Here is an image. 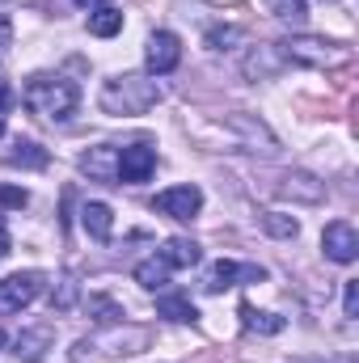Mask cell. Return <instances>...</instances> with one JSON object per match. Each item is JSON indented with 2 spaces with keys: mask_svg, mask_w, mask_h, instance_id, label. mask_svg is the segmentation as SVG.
<instances>
[{
  "mask_svg": "<svg viewBox=\"0 0 359 363\" xmlns=\"http://www.w3.org/2000/svg\"><path fill=\"white\" fill-rule=\"evenodd\" d=\"M21 101L30 114H38L43 123H68L81 106V89L68 81V77H55V72H34L21 89Z\"/></svg>",
  "mask_w": 359,
  "mask_h": 363,
  "instance_id": "obj_1",
  "label": "cell"
},
{
  "mask_svg": "<svg viewBox=\"0 0 359 363\" xmlns=\"http://www.w3.org/2000/svg\"><path fill=\"white\" fill-rule=\"evenodd\" d=\"M161 85L157 77H140V72H123V77H110L101 93H97V106L114 118H131V114H148L153 106H161Z\"/></svg>",
  "mask_w": 359,
  "mask_h": 363,
  "instance_id": "obj_2",
  "label": "cell"
},
{
  "mask_svg": "<svg viewBox=\"0 0 359 363\" xmlns=\"http://www.w3.org/2000/svg\"><path fill=\"white\" fill-rule=\"evenodd\" d=\"M148 347V330L144 325H131V321H114V325H101L93 338L77 342V355L72 359H127V355H140Z\"/></svg>",
  "mask_w": 359,
  "mask_h": 363,
  "instance_id": "obj_3",
  "label": "cell"
},
{
  "mask_svg": "<svg viewBox=\"0 0 359 363\" xmlns=\"http://www.w3.org/2000/svg\"><path fill=\"white\" fill-rule=\"evenodd\" d=\"M283 64H300V68H343L351 64V47L334 43V38H313V34H292L283 43H275Z\"/></svg>",
  "mask_w": 359,
  "mask_h": 363,
  "instance_id": "obj_4",
  "label": "cell"
},
{
  "mask_svg": "<svg viewBox=\"0 0 359 363\" xmlns=\"http://www.w3.org/2000/svg\"><path fill=\"white\" fill-rule=\"evenodd\" d=\"M43 283H47L43 271H17V274H9V279H0V313L30 308L43 296Z\"/></svg>",
  "mask_w": 359,
  "mask_h": 363,
  "instance_id": "obj_5",
  "label": "cell"
},
{
  "mask_svg": "<svg viewBox=\"0 0 359 363\" xmlns=\"http://www.w3.org/2000/svg\"><path fill=\"white\" fill-rule=\"evenodd\" d=\"M182 64V38L174 30H153L144 43V68L148 77H170Z\"/></svg>",
  "mask_w": 359,
  "mask_h": 363,
  "instance_id": "obj_6",
  "label": "cell"
},
{
  "mask_svg": "<svg viewBox=\"0 0 359 363\" xmlns=\"http://www.w3.org/2000/svg\"><path fill=\"white\" fill-rule=\"evenodd\" d=\"M157 174V148L148 140H136V144H123L118 148V182L127 186H140Z\"/></svg>",
  "mask_w": 359,
  "mask_h": 363,
  "instance_id": "obj_7",
  "label": "cell"
},
{
  "mask_svg": "<svg viewBox=\"0 0 359 363\" xmlns=\"http://www.w3.org/2000/svg\"><path fill=\"white\" fill-rule=\"evenodd\" d=\"M321 254H326L330 262H338V267H351L359 258V233L347 220L326 224V233H321Z\"/></svg>",
  "mask_w": 359,
  "mask_h": 363,
  "instance_id": "obj_8",
  "label": "cell"
},
{
  "mask_svg": "<svg viewBox=\"0 0 359 363\" xmlns=\"http://www.w3.org/2000/svg\"><path fill=\"white\" fill-rule=\"evenodd\" d=\"M153 207L161 211V216H174V220H194L199 211H203V190L199 186H170V190H161L157 199H153Z\"/></svg>",
  "mask_w": 359,
  "mask_h": 363,
  "instance_id": "obj_9",
  "label": "cell"
},
{
  "mask_svg": "<svg viewBox=\"0 0 359 363\" xmlns=\"http://www.w3.org/2000/svg\"><path fill=\"white\" fill-rule=\"evenodd\" d=\"M228 127L241 135V148L245 152H263V157H275L279 152V140L267 131V123H258L254 114H228Z\"/></svg>",
  "mask_w": 359,
  "mask_h": 363,
  "instance_id": "obj_10",
  "label": "cell"
},
{
  "mask_svg": "<svg viewBox=\"0 0 359 363\" xmlns=\"http://www.w3.org/2000/svg\"><path fill=\"white\" fill-rule=\"evenodd\" d=\"M81 174H89L93 182H118V148L114 144H97L81 157Z\"/></svg>",
  "mask_w": 359,
  "mask_h": 363,
  "instance_id": "obj_11",
  "label": "cell"
},
{
  "mask_svg": "<svg viewBox=\"0 0 359 363\" xmlns=\"http://www.w3.org/2000/svg\"><path fill=\"white\" fill-rule=\"evenodd\" d=\"M263 267H237V262H216L207 279H203V291H211V296H220V291H228V287H237V279H263Z\"/></svg>",
  "mask_w": 359,
  "mask_h": 363,
  "instance_id": "obj_12",
  "label": "cell"
},
{
  "mask_svg": "<svg viewBox=\"0 0 359 363\" xmlns=\"http://www.w3.org/2000/svg\"><path fill=\"white\" fill-rule=\"evenodd\" d=\"M283 68V55H279V47L275 43H263V47H254L250 55H245V64H241V72L250 77V81H267Z\"/></svg>",
  "mask_w": 359,
  "mask_h": 363,
  "instance_id": "obj_13",
  "label": "cell"
},
{
  "mask_svg": "<svg viewBox=\"0 0 359 363\" xmlns=\"http://www.w3.org/2000/svg\"><path fill=\"white\" fill-rule=\"evenodd\" d=\"M283 199H304V203H321L326 199V186L313 178V174H283L275 186Z\"/></svg>",
  "mask_w": 359,
  "mask_h": 363,
  "instance_id": "obj_14",
  "label": "cell"
},
{
  "mask_svg": "<svg viewBox=\"0 0 359 363\" xmlns=\"http://www.w3.org/2000/svg\"><path fill=\"white\" fill-rule=\"evenodd\" d=\"M157 254L170 262V271H178V267H199V262H203L199 241H186V237H170V241H165V250H157Z\"/></svg>",
  "mask_w": 359,
  "mask_h": 363,
  "instance_id": "obj_15",
  "label": "cell"
},
{
  "mask_svg": "<svg viewBox=\"0 0 359 363\" xmlns=\"http://www.w3.org/2000/svg\"><path fill=\"white\" fill-rule=\"evenodd\" d=\"M81 224H85V233H89L93 241H110V233H114V211H110L106 203H85V207H81Z\"/></svg>",
  "mask_w": 359,
  "mask_h": 363,
  "instance_id": "obj_16",
  "label": "cell"
},
{
  "mask_svg": "<svg viewBox=\"0 0 359 363\" xmlns=\"http://www.w3.org/2000/svg\"><path fill=\"white\" fill-rule=\"evenodd\" d=\"M136 283H140L144 291H165V287H170V262H165L161 254L136 262Z\"/></svg>",
  "mask_w": 359,
  "mask_h": 363,
  "instance_id": "obj_17",
  "label": "cell"
},
{
  "mask_svg": "<svg viewBox=\"0 0 359 363\" xmlns=\"http://www.w3.org/2000/svg\"><path fill=\"white\" fill-rule=\"evenodd\" d=\"M118 30H123V9H114V4L89 9V34L93 38H114Z\"/></svg>",
  "mask_w": 359,
  "mask_h": 363,
  "instance_id": "obj_18",
  "label": "cell"
},
{
  "mask_svg": "<svg viewBox=\"0 0 359 363\" xmlns=\"http://www.w3.org/2000/svg\"><path fill=\"white\" fill-rule=\"evenodd\" d=\"M47 347H51V330H47V325H38V330H26V334H17V359L38 363L43 355H47Z\"/></svg>",
  "mask_w": 359,
  "mask_h": 363,
  "instance_id": "obj_19",
  "label": "cell"
},
{
  "mask_svg": "<svg viewBox=\"0 0 359 363\" xmlns=\"http://www.w3.org/2000/svg\"><path fill=\"white\" fill-rule=\"evenodd\" d=\"M157 313L170 317V321H182V325H194V321H199V308H194L186 296H178V291L161 296V300H157Z\"/></svg>",
  "mask_w": 359,
  "mask_h": 363,
  "instance_id": "obj_20",
  "label": "cell"
},
{
  "mask_svg": "<svg viewBox=\"0 0 359 363\" xmlns=\"http://www.w3.org/2000/svg\"><path fill=\"white\" fill-rule=\"evenodd\" d=\"M263 4L270 17H279L287 26H304V17H309V0H263Z\"/></svg>",
  "mask_w": 359,
  "mask_h": 363,
  "instance_id": "obj_21",
  "label": "cell"
},
{
  "mask_svg": "<svg viewBox=\"0 0 359 363\" xmlns=\"http://www.w3.org/2000/svg\"><path fill=\"white\" fill-rule=\"evenodd\" d=\"M203 43H207V51H233L237 43H245V30L241 26H211L203 34Z\"/></svg>",
  "mask_w": 359,
  "mask_h": 363,
  "instance_id": "obj_22",
  "label": "cell"
},
{
  "mask_svg": "<svg viewBox=\"0 0 359 363\" xmlns=\"http://www.w3.org/2000/svg\"><path fill=\"white\" fill-rule=\"evenodd\" d=\"M258 224H263V233L279 237V241H292V237L300 233V224H296L292 216H279V211H263V216H258Z\"/></svg>",
  "mask_w": 359,
  "mask_h": 363,
  "instance_id": "obj_23",
  "label": "cell"
},
{
  "mask_svg": "<svg viewBox=\"0 0 359 363\" xmlns=\"http://www.w3.org/2000/svg\"><path fill=\"white\" fill-rule=\"evenodd\" d=\"M85 308H89V317H97L101 325H114V321H127V313H123V304H114L110 296H89V300H85Z\"/></svg>",
  "mask_w": 359,
  "mask_h": 363,
  "instance_id": "obj_24",
  "label": "cell"
},
{
  "mask_svg": "<svg viewBox=\"0 0 359 363\" xmlns=\"http://www.w3.org/2000/svg\"><path fill=\"white\" fill-rule=\"evenodd\" d=\"M241 317H245V330H258V334H279V330H283V317L258 313L254 304H241Z\"/></svg>",
  "mask_w": 359,
  "mask_h": 363,
  "instance_id": "obj_25",
  "label": "cell"
},
{
  "mask_svg": "<svg viewBox=\"0 0 359 363\" xmlns=\"http://www.w3.org/2000/svg\"><path fill=\"white\" fill-rule=\"evenodd\" d=\"M9 161H13V165H30V169H43V165H47V152H43L38 144H30V140H21V144H13V152H9Z\"/></svg>",
  "mask_w": 359,
  "mask_h": 363,
  "instance_id": "obj_26",
  "label": "cell"
},
{
  "mask_svg": "<svg viewBox=\"0 0 359 363\" xmlns=\"http://www.w3.org/2000/svg\"><path fill=\"white\" fill-rule=\"evenodd\" d=\"M0 203H4V207H26V203H30V194H26V190H17V186H0Z\"/></svg>",
  "mask_w": 359,
  "mask_h": 363,
  "instance_id": "obj_27",
  "label": "cell"
},
{
  "mask_svg": "<svg viewBox=\"0 0 359 363\" xmlns=\"http://www.w3.org/2000/svg\"><path fill=\"white\" fill-rule=\"evenodd\" d=\"M9 110H13V89H9V81H0V135L9 127Z\"/></svg>",
  "mask_w": 359,
  "mask_h": 363,
  "instance_id": "obj_28",
  "label": "cell"
},
{
  "mask_svg": "<svg viewBox=\"0 0 359 363\" xmlns=\"http://www.w3.org/2000/svg\"><path fill=\"white\" fill-rule=\"evenodd\" d=\"M343 313H347V317H359V283H347V291H343Z\"/></svg>",
  "mask_w": 359,
  "mask_h": 363,
  "instance_id": "obj_29",
  "label": "cell"
},
{
  "mask_svg": "<svg viewBox=\"0 0 359 363\" xmlns=\"http://www.w3.org/2000/svg\"><path fill=\"white\" fill-rule=\"evenodd\" d=\"M13 47V17L9 13H0V55Z\"/></svg>",
  "mask_w": 359,
  "mask_h": 363,
  "instance_id": "obj_30",
  "label": "cell"
},
{
  "mask_svg": "<svg viewBox=\"0 0 359 363\" xmlns=\"http://www.w3.org/2000/svg\"><path fill=\"white\" fill-rule=\"evenodd\" d=\"M0 258H9V233H4V224H0Z\"/></svg>",
  "mask_w": 359,
  "mask_h": 363,
  "instance_id": "obj_31",
  "label": "cell"
},
{
  "mask_svg": "<svg viewBox=\"0 0 359 363\" xmlns=\"http://www.w3.org/2000/svg\"><path fill=\"white\" fill-rule=\"evenodd\" d=\"M72 4H81V9H97V4H110V0H72Z\"/></svg>",
  "mask_w": 359,
  "mask_h": 363,
  "instance_id": "obj_32",
  "label": "cell"
},
{
  "mask_svg": "<svg viewBox=\"0 0 359 363\" xmlns=\"http://www.w3.org/2000/svg\"><path fill=\"white\" fill-rule=\"evenodd\" d=\"M4 342H9V334H4V330H0V351H4Z\"/></svg>",
  "mask_w": 359,
  "mask_h": 363,
  "instance_id": "obj_33",
  "label": "cell"
}]
</instances>
